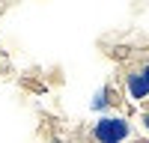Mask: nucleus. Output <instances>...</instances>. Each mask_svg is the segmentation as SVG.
Here are the masks:
<instances>
[{"mask_svg":"<svg viewBox=\"0 0 149 143\" xmlns=\"http://www.w3.org/2000/svg\"><path fill=\"white\" fill-rule=\"evenodd\" d=\"M140 119H143V128H146V131H149V110H146V113H143V116H140Z\"/></svg>","mask_w":149,"mask_h":143,"instance_id":"20e7f679","label":"nucleus"},{"mask_svg":"<svg viewBox=\"0 0 149 143\" xmlns=\"http://www.w3.org/2000/svg\"><path fill=\"white\" fill-rule=\"evenodd\" d=\"M107 104H110V87H102V90L93 95L90 107H93V110H98V113H104V110H107Z\"/></svg>","mask_w":149,"mask_h":143,"instance_id":"7ed1b4c3","label":"nucleus"},{"mask_svg":"<svg viewBox=\"0 0 149 143\" xmlns=\"http://www.w3.org/2000/svg\"><path fill=\"white\" fill-rule=\"evenodd\" d=\"M93 140L95 143H125L131 140V122L116 113H102L93 122Z\"/></svg>","mask_w":149,"mask_h":143,"instance_id":"f257e3e1","label":"nucleus"},{"mask_svg":"<svg viewBox=\"0 0 149 143\" xmlns=\"http://www.w3.org/2000/svg\"><path fill=\"white\" fill-rule=\"evenodd\" d=\"M125 92L131 101H146L149 99V78L143 75L140 69H128L125 75Z\"/></svg>","mask_w":149,"mask_h":143,"instance_id":"f03ea898","label":"nucleus"},{"mask_svg":"<svg viewBox=\"0 0 149 143\" xmlns=\"http://www.w3.org/2000/svg\"><path fill=\"white\" fill-rule=\"evenodd\" d=\"M140 72H143V75H146V78H149V60H146V63H143V66H140Z\"/></svg>","mask_w":149,"mask_h":143,"instance_id":"39448f33","label":"nucleus"}]
</instances>
